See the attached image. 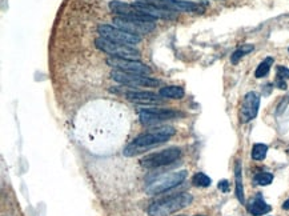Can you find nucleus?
Instances as JSON below:
<instances>
[{
	"instance_id": "obj_15",
	"label": "nucleus",
	"mask_w": 289,
	"mask_h": 216,
	"mask_svg": "<svg viewBox=\"0 0 289 216\" xmlns=\"http://www.w3.org/2000/svg\"><path fill=\"white\" fill-rule=\"evenodd\" d=\"M270 206L269 204H266L265 200L263 199L261 195H257L251 203H249V206H248V211L251 212V215L253 216H263L270 212Z\"/></svg>"
},
{
	"instance_id": "obj_1",
	"label": "nucleus",
	"mask_w": 289,
	"mask_h": 216,
	"mask_svg": "<svg viewBox=\"0 0 289 216\" xmlns=\"http://www.w3.org/2000/svg\"><path fill=\"white\" fill-rule=\"evenodd\" d=\"M176 134V130L173 127H159L152 130L149 132L142 134L138 137H135L128 146L125 147L123 151V154L125 156H135L143 152V151L148 150L151 147L159 146L163 144L171 139Z\"/></svg>"
},
{
	"instance_id": "obj_4",
	"label": "nucleus",
	"mask_w": 289,
	"mask_h": 216,
	"mask_svg": "<svg viewBox=\"0 0 289 216\" xmlns=\"http://www.w3.org/2000/svg\"><path fill=\"white\" fill-rule=\"evenodd\" d=\"M188 176V171L181 169V171H176V172H171V174L161 175L159 178H156L153 182L148 184L145 191L149 195H159V193L169 191L172 188L180 186L185 179Z\"/></svg>"
},
{
	"instance_id": "obj_10",
	"label": "nucleus",
	"mask_w": 289,
	"mask_h": 216,
	"mask_svg": "<svg viewBox=\"0 0 289 216\" xmlns=\"http://www.w3.org/2000/svg\"><path fill=\"white\" fill-rule=\"evenodd\" d=\"M107 64L115 70L129 72V74H138V75H151L152 70L147 64H144L139 60H131V59H121V57L109 56L107 59Z\"/></svg>"
},
{
	"instance_id": "obj_6",
	"label": "nucleus",
	"mask_w": 289,
	"mask_h": 216,
	"mask_svg": "<svg viewBox=\"0 0 289 216\" xmlns=\"http://www.w3.org/2000/svg\"><path fill=\"white\" fill-rule=\"evenodd\" d=\"M97 32L100 33L101 38L108 39L111 42L132 46V47H135V44L142 42V36L133 35V33L127 32L124 29L115 27V26H108V24H101V26H99L97 27Z\"/></svg>"
},
{
	"instance_id": "obj_12",
	"label": "nucleus",
	"mask_w": 289,
	"mask_h": 216,
	"mask_svg": "<svg viewBox=\"0 0 289 216\" xmlns=\"http://www.w3.org/2000/svg\"><path fill=\"white\" fill-rule=\"evenodd\" d=\"M259 108H260V96L256 92H248L245 94L242 99L241 107H240V122L241 123H249L251 120L256 118L259 113Z\"/></svg>"
},
{
	"instance_id": "obj_9",
	"label": "nucleus",
	"mask_w": 289,
	"mask_h": 216,
	"mask_svg": "<svg viewBox=\"0 0 289 216\" xmlns=\"http://www.w3.org/2000/svg\"><path fill=\"white\" fill-rule=\"evenodd\" d=\"M183 116V113L175 109H163V108H153V109H143L139 113L140 123L143 126H155L159 123L172 120V119Z\"/></svg>"
},
{
	"instance_id": "obj_29",
	"label": "nucleus",
	"mask_w": 289,
	"mask_h": 216,
	"mask_svg": "<svg viewBox=\"0 0 289 216\" xmlns=\"http://www.w3.org/2000/svg\"><path fill=\"white\" fill-rule=\"evenodd\" d=\"M288 52H289V48H288Z\"/></svg>"
},
{
	"instance_id": "obj_7",
	"label": "nucleus",
	"mask_w": 289,
	"mask_h": 216,
	"mask_svg": "<svg viewBox=\"0 0 289 216\" xmlns=\"http://www.w3.org/2000/svg\"><path fill=\"white\" fill-rule=\"evenodd\" d=\"M114 26L120 29H124L129 33L143 36V35H148L151 33L153 29L156 28V23L155 22H145V20L139 19H127V18H121V16H116L114 18Z\"/></svg>"
},
{
	"instance_id": "obj_5",
	"label": "nucleus",
	"mask_w": 289,
	"mask_h": 216,
	"mask_svg": "<svg viewBox=\"0 0 289 216\" xmlns=\"http://www.w3.org/2000/svg\"><path fill=\"white\" fill-rule=\"evenodd\" d=\"M181 156V150L177 147H169L167 150L159 151V152H153L149 154L145 158L142 159V165L148 169L160 168L164 165L172 164L173 162L179 159Z\"/></svg>"
},
{
	"instance_id": "obj_22",
	"label": "nucleus",
	"mask_w": 289,
	"mask_h": 216,
	"mask_svg": "<svg viewBox=\"0 0 289 216\" xmlns=\"http://www.w3.org/2000/svg\"><path fill=\"white\" fill-rule=\"evenodd\" d=\"M253 182L257 186H269L273 182V175L269 174V172H259V174L255 175Z\"/></svg>"
},
{
	"instance_id": "obj_17",
	"label": "nucleus",
	"mask_w": 289,
	"mask_h": 216,
	"mask_svg": "<svg viewBox=\"0 0 289 216\" xmlns=\"http://www.w3.org/2000/svg\"><path fill=\"white\" fill-rule=\"evenodd\" d=\"M159 95L164 99H183L184 98V88L179 85H168L159 91Z\"/></svg>"
},
{
	"instance_id": "obj_3",
	"label": "nucleus",
	"mask_w": 289,
	"mask_h": 216,
	"mask_svg": "<svg viewBox=\"0 0 289 216\" xmlns=\"http://www.w3.org/2000/svg\"><path fill=\"white\" fill-rule=\"evenodd\" d=\"M95 46L100 51L108 54L112 57H121V59H131V60H139L140 59V52L135 50L132 46L121 44V43L111 42L108 39L97 38L95 40Z\"/></svg>"
},
{
	"instance_id": "obj_8",
	"label": "nucleus",
	"mask_w": 289,
	"mask_h": 216,
	"mask_svg": "<svg viewBox=\"0 0 289 216\" xmlns=\"http://www.w3.org/2000/svg\"><path fill=\"white\" fill-rule=\"evenodd\" d=\"M111 76L115 81H118L120 84L128 85V87H157L160 84L159 80L153 79L151 76L129 74V72H123L119 70L112 71Z\"/></svg>"
},
{
	"instance_id": "obj_16",
	"label": "nucleus",
	"mask_w": 289,
	"mask_h": 216,
	"mask_svg": "<svg viewBox=\"0 0 289 216\" xmlns=\"http://www.w3.org/2000/svg\"><path fill=\"white\" fill-rule=\"evenodd\" d=\"M235 183H236V196L239 202L244 204V186H242V171L241 163L237 160L235 165Z\"/></svg>"
},
{
	"instance_id": "obj_21",
	"label": "nucleus",
	"mask_w": 289,
	"mask_h": 216,
	"mask_svg": "<svg viewBox=\"0 0 289 216\" xmlns=\"http://www.w3.org/2000/svg\"><path fill=\"white\" fill-rule=\"evenodd\" d=\"M192 183H193V186H196V187H209L211 186V183H212V180H211V178L209 176H207L205 174H203V172H197V174L194 175L193 178H192Z\"/></svg>"
},
{
	"instance_id": "obj_11",
	"label": "nucleus",
	"mask_w": 289,
	"mask_h": 216,
	"mask_svg": "<svg viewBox=\"0 0 289 216\" xmlns=\"http://www.w3.org/2000/svg\"><path fill=\"white\" fill-rule=\"evenodd\" d=\"M109 10L112 11L114 14L121 18H127V19H139V20H145V22H155L153 18L148 16V15L143 14L142 11L138 10L133 4H128L124 3L120 0H112L109 1Z\"/></svg>"
},
{
	"instance_id": "obj_14",
	"label": "nucleus",
	"mask_w": 289,
	"mask_h": 216,
	"mask_svg": "<svg viewBox=\"0 0 289 216\" xmlns=\"http://www.w3.org/2000/svg\"><path fill=\"white\" fill-rule=\"evenodd\" d=\"M133 5L140 10L143 14L151 16L153 19H173L176 16L175 11L166 10V8H161V7H157V5L149 4V3H145V1H135Z\"/></svg>"
},
{
	"instance_id": "obj_24",
	"label": "nucleus",
	"mask_w": 289,
	"mask_h": 216,
	"mask_svg": "<svg viewBox=\"0 0 289 216\" xmlns=\"http://www.w3.org/2000/svg\"><path fill=\"white\" fill-rule=\"evenodd\" d=\"M217 187L218 189H220V191H223L224 193L229 192V183H228V180H220Z\"/></svg>"
},
{
	"instance_id": "obj_28",
	"label": "nucleus",
	"mask_w": 289,
	"mask_h": 216,
	"mask_svg": "<svg viewBox=\"0 0 289 216\" xmlns=\"http://www.w3.org/2000/svg\"><path fill=\"white\" fill-rule=\"evenodd\" d=\"M194 216H205V215H194Z\"/></svg>"
},
{
	"instance_id": "obj_13",
	"label": "nucleus",
	"mask_w": 289,
	"mask_h": 216,
	"mask_svg": "<svg viewBox=\"0 0 289 216\" xmlns=\"http://www.w3.org/2000/svg\"><path fill=\"white\" fill-rule=\"evenodd\" d=\"M125 98L129 102L142 106H156V104H163L164 98H161L160 95L148 92V91H128L125 92Z\"/></svg>"
},
{
	"instance_id": "obj_23",
	"label": "nucleus",
	"mask_w": 289,
	"mask_h": 216,
	"mask_svg": "<svg viewBox=\"0 0 289 216\" xmlns=\"http://www.w3.org/2000/svg\"><path fill=\"white\" fill-rule=\"evenodd\" d=\"M276 76H277V80L289 79V68H287L284 66H277V68H276Z\"/></svg>"
},
{
	"instance_id": "obj_19",
	"label": "nucleus",
	"mask_w": 289,
	"mask_h": 216,
	"mask_svg": "<svg viewBox=\"0 0 289 216\" xmlns=\"http://www.w3.org/2000/svg\"><path fill=\"white\" fill-rule=\"evenodd\" d=\"M253 50H255V47H253L252 44H244V46H241L240 48H237L236 51L233 52L232 56H231V61H232L233 64H237L242 56H245L246 54H249V52H252Z\"/></svg>"
},
{
	"instance_id": "obj_18",
	"label": "nucleus",
	"mask_w": 289,
	"mask_h": 216,
	"mask_svg": "<svg viewBox=\"0 0 289 216\" xmlns=\"http://www.w3.org/2000/svg\"><path fill=\"white\" fill-rule=\"evenodd\" d=\"M273 57H265L264 60L261 61L260 64L257 66L256 71H255V76H256L257 79H261V78H264V76H266L268 74H269L270 71V67L273 66Z\"/></svg>"
},
{
	"instance_id": "obj_20",
	"label": "nucleus",
	"mask_w": 289,
	"mask_h": 216,
	"mask_svg": "<svg viewBox=\"0 0 289 216\" xmlns=\"http://www.w3.org/2000/svg\"><path fill=\"white\" fill-rule=\"evenodd\" d=\"M266 154H268V146L263 144V143H257L252 148V159L253 160H264Z\"/></svg>"
},
{
	"instance_id": "obj_26",
	"label": "nucleus",
	"mask_w": 289,
	"mask_h": 216,
	"mask_svg": "<svg viewBox=\"0 0 289 216\" xmlns=\"http://www.w3.org/2000/svg\"><path fill=\"white\" fill-rule=\"evenodd\" d=\"M283 208H284V210H289V199L288 200H285L284 204H283Z\"/></svg>"
},
{
	"instance_id": "obj_25",
	"label": "nucleus",
	"mask_w": 289,
	"mask_h": 216,
	"mask_svg": "<svg viewBox=\"0 0 289 216\" xmlns=\"http://www.w3.org/2000/svg\"><path fill=\"white\" fill-rule=\"evenodd\" d=\"M276 87L280 89H287V81L285 80H276Z\"/></svg>"
},
{
	"instance_id": "obj_27",
	"label": "nucleus",
	"mask_w": 289,
	"mask_h": 216,
	"mask_svg": "<svg viewBox=\"0 0 289 216\" xmlns=\"http://www.w3.org/2000/svg\"><path fill=\"white\" fill-rule=\"evenodd\" d=\"M139 1H148V0H139Z\"/></svg>"
},
{
	"instance_id": "obj_2",
	"label": "nucleus",
	"mask_w": 289,
	"mask_h": 216,
	"mask_svg": "<svg viewBox=\"0 0 289 216\" xmlns=\"http://www.w3.org/2000/svg\"><path fill=\"white\" fill-rule=\"evenodd\" d=\"M192 202H193V196L191 193H176V195L152 203L151 206L148 207L147 212L149 216H169L175 212L180 211L185 207L191 206Z\"/></svg>"
}]
</instances>
